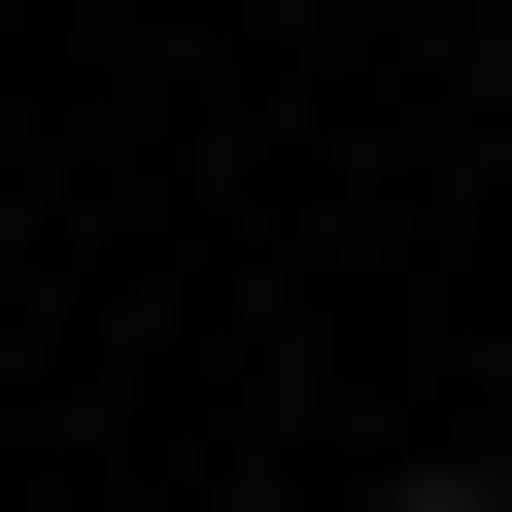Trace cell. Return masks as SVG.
<instances>
[{
    "label": "cell",
    "instance_id": "cell-1",
    "mask_svg": "<svg viewBox=\"0 0 512 512\" xmlns=\"http://www.w3.org/2000/svg\"><path fill=\"white\" fill-rule=\"evenodd\" d=\"M410 512H512V478H410Z\"/></svg>",
    "mask_w": 512,
    "mask_h": 512
}]
</instances>
